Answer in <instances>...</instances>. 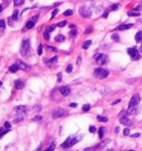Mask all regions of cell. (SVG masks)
<instances>
[{"mask_svg": "<svg viewBox=\"0 0 142 151\" xmlns=\"http://www.w3.org/2000/svg\"><path fill=\"white\" fill-rule=\"evenodd\" d=\"M82 139L81 137H76V136H70V137H68L67 138V140L63 142V143L61 144V148H64V149H67V148H70V147H72V146H74L77 143V142H79Z\"/></svg>", "mask_w": 142, "mask_h": 151, "instance_id": "1", "label": "cell"}, {"mask_svg": "<svg viewBox=\"0 0 142 151\" xmlns=\"http://www.w3.org/2000/svg\"><path fill=\"white\" fill-rule=\"evenodd\" d=\"M20 52H21L22 56H29L30 54V41H29V39H24L22 41Z\"/></svg>", "mask_w": 142, "mask_h": 151, "instance_id": "2", "label": "cell"}, {"mask_svg": "<svg viewBox=\"0 0 142 151\" xmlns=\"http://www.w3.org/2000/svg\"><path fill=\"white\" fill-rule=\"evenodd\" d=\"M93 74L97 78H99V79H103V78H107L108 77V74H109V71H108L107 69H103V68H97V69L94 70Z\"/></svg>", "mask_w": 142, "mask_h": 151, "instance_id": "3", "label": "cell"}, {"mask_svg": "<svg viewBox=\"0 0 142 151\" xmlns=\"http://www.w3.org/2000/svg\"><path fill=\"white\" fill-rule=\"evenodd\" d=\"M128 53L131 56L132 60H138L140 58V53H139V50L137 49V47H133V48H129L128 49Z\"/></svg>", "mask_w": 142, "mask_h": 151, "instance_id": "4", "label": "cell"}, {"mask_svg": "<svg viewBox=\"0 0 142 151\" xmlns=\"http://www.w3.org/2000/svg\"><path fill=\"white\" fill-rule=\"evenodd\" d=\"M68 116V112L63 109H57V110L53 111L52 113V118L53 119H58V118H61V117H66Z\"/></svg>", "mask_w": 142, "mask_h": 151, "instance_id": "5", "label": "cell"}, {"mask_svg": "<svg viewBox=\"0 0 142 151\" xmlns=\"http://www.w3.org/2000/svg\"><path fill=\"white\" fill-rule=\"evenodd\" d=\"M79 14H80V16L83 17V18H89L91 16V11H90L89 8L81 7V8H79Z\"/></svg>", "mask_w": 142, "mask_h": 151, "instance_id": "6", "label": "cell"}, {"mask_svg": "<svg viewBox=\"0 0 142 151\" xmlns=\"http://www.w3.org/2000/svg\"><path fill=\"white\" fill-rule=\"evenodd\" d=\"M140 102V95L135 93L132 96V98L130 99V102H129V107H135L138 103Z\"/></svg>", "mask_w": 142, "mask_h": 151, "instance_id": "7", "label": "cell"}, {"mask_svg": "<svg viewBox=\"0 0 142 151\" xmlns=\"http://www.w3.org/2000/svg\"><path fill=\"white\" fill-rule=\"evenodd\" d=\"M94 58L99 65H104L106 62H108V56H106V54H97Z\"/></svg>", "mask_w": 142, "mask_h": 151, "instance_id": "8", "label": "cell"}, {"mask_svg": "<svg viewBox=\"0 0 142 151\" xmlns=\"http://www.w3.org/2000/svg\"><path fill=\"white\" fill-rule=\"evenodd\" d=\"M38 18H39V17H38V16H36V17H33L32 19L29 20V21L27 22V24H26V28H27V29H31V28L35 27V24H36V20H38Z\"/></svg>", "mask_w": 142, "mask_h": 151, "instance_id": "9", "label": "cell"}, {"mask_svg": "<svg viewBox=\"0 0 142 151\" xmlns=\"http://www.w3.org/2000/svg\"><path fill=\"white\" fill-rule=\"evenodd\" d=\"M59 91H60V93H61L62 96H64V97H66V96H68L70 92H71V91H70V88H69L68 86H62L60 89H59Z\"/></svg>", "mask_w": 142, "mask_h": 151, "instance_id": "10", "label": "cell"}, {"mask_svg": "<svg viewBox=\"0 0 142 151\" xmlns=\"http://www.w3.org/2000/svg\"><path fill=\"white\" fill-rule=\"evenodd\" d=\"M120 122L122 123V124H124V125H132L133 124L132 120L127 118V117H121V118H120Z\"/></svg>", "mask_w": 142, "mask_h": 151, "instance_id": "11", "label": "cell"}, {"mask_svg": "<svg viewBox=\"0 0 142 151\" xmlns=\"http://www.w3.org/2000/svg\"><path fill=\"white\" fill-rule=\"evenodd\" d=\"M15 110L17 113H26L27 112V107L24 106H19V107H16Z\"/></svg>", "mask_w": 142, "mask_h": 151, "instance_id": "12", "label": "cell"}, {"mask_svg": "<svg viewBox=\"0 0 142 151\" xmlns=\"http://www.w3.org/2000/svg\"><path fill=\"white\" fill-rule=\"evenodd\" d=\"M17 65H18L19 69H23V70H29L30 69V67H28L26 64H23L21 61H17Z\"/></svg>", "mask_w": 142, "mask_h": 151, "instance_id": "13", "label": "cell"}, {"mask_svg": "<svg viewBox=\"0 0 142 151\" xmlns=\"http://www.w3.org/2000/svg\"><path fill=\"white\" fill-rule=\"evenodd\" d=\"M15 87H16V89H22V88L24 87V82L21 81V80H17L15 82Z\"/></svg>", "mask_w": 142, "mask_h": 151, "instance_id": "14", "label": "cell"}, {"mask_svg": "<svg viewBox=\"0 0 142 151\" xmlns=\"http://www.w3.org/2000/svg\"><path fill=\"white\" fill-rule=\"evenodd\" d=\"M133 24L132 23H129V24H121V26L118 27V30H126V29H130L132 28Z\"/></svg>", "mask_w": 142, "mask_h": 151, "instance_id": "15", "label": "cell"}, {"mask_svg": "<svg viewBox=\"0 0 142 151\" xmlns=\"http://www.w3.org/2000/svg\"><path fill=\"white\" fill-rule=\"evenodd\" d=\"M134 39H135L137 42H141V41H142V31H138L137 32Z\"/></svg>", "mask_w": 142, "mask_h": 151, "instance_id": "16", "label": "cell"}, {"mask_svg": "<svg viewBox=\"0 0 142 151\" xmlns=\"http://www.w3.org/2000/svg\"><path fill=\"white\" fill-rule=\"evenodd\" d=\"M92 43V41L91 40H87V41H85V42H83V45H82V49H88L90 47V45Z\"/></svg>", "mask_w": 142, "mask_h": 151, "instance_id": "17", "label": "cell"}, {"mask_svg": "<svg viewBox=\"0 0 142 151\" xmlns=\"http://www.w3.org/2000/svg\"><path fill=\"white\" fill-rule=\"evenodd\" d=\"M18 69H19V67H18V65H17V64L9 67V71H10V72H16Z\"/></svg>", "mask_w": 142, "mask_h": 151, "instance_id": "18", "label": "cell"}, {"mask_svg": "<svg viewBox=\"0 0 142 151\" xmlns=\"http://www.w3.org/2000/svg\"><path fill=\"white\" fill-rule=\"evenodd\" d=\"M9 132V129H5V127L3 128H0V137H3L6 135V133Z\"/></svg>", "mask_w": 142, "mask_h": 151, "instance_id": "19", "label": "cell"}, {"mask_svg": "<svg viewBox=\"0 0 142 151\" xmlns=\"http://www.w3.org/2000/svg\"><path fill=\"white\" fill-rule=\"evenodd\" d=\"M56 41L57 42H62V41H64V36H62V35H58L56 38Z\"/></svg>", "mask_w": 142, "mask_h": 151, "instance_id": "20", "label": "cell"}, {"mask_svg": "<svg viewBox=\"0 0 142 151\" xmlns=\"http://www.w3.org/2000/svg\"><path fill=\"white\" fill-rule=\"evenodd\" d=\"M97 119H98V121H101V122H107V121H108L107 117H102V116H98Z\"/></svg>", "mask_w": 142, "mask_h": 151, "instance_id": "21", "label": "cell"}, {"mask_svg": "<svg viewBox=\"0 0 142 151\" xmlns=\"http://www.w3.org/2000/svg\"><path fill=\"white\" fill-rule=\"evenodd\" d=\"M103 136H104V128H103V127H101V128H99V137L102 139Z\"/></svg>", "mask_w": 142, "mask_h": 151, "instance_id": "22", "label": "cell"}, {"mask_svg": "<svg viewBox=\"0 0 142 151\" xmlns=\"http://www.w3.org/2000/svg\"><path fill=\"white\" fill-rule=\"evenodd\" d=\"M128 15L132 17V16H134V17H139L140 16V12H135V11H129L128 12Z\"/></svg>", "mask_w": 142, "mask_h": 151, "instance_id": "23", "label": "cell"}, {"mask_svg": "<svg viewBox=\"0 0 142 151\" xmlns=\"http://www.w3.org/2000/svg\"><path fill=\"white\" fill-rule=\"evenodd\" d=\"M90 108H91V106H90L89 103H87V104H85V106L82 107V110L85 111V112H87V111H89V110H90Z\"/></svg>", "mask_w": 142, "mask_h": 151, "instance_id": "24", "label": "cell"}, {"mask_svg": "<svg viewBox=\"0 0 142 151\" xmlns=\"http://www.w3.org/2000/svg\"><path fill=\"white\" fill-rule=\"evenodd\" d=\"M14 2H15L16 6H21L22 3L24 2V0H14Z\"/></svg>", "mask_w": 142, "mask_h": 151, "instance_id": "25", "label": "cell"}, {"mask_svg": "<svg viewBox=\"0 0 142 151\" xmlns=\"http://www.w3.org/2000/svg\"><path fill=\"white\" fill-rule=\"evenodd\" d=\"M43 37L46 40H50V32L49 31H44L43 32Z\"/></svg>", "mask_w": 142, "mask_h": 151, "instance_id": "26", "label": "cell"}, {"mask_svg": "<svg viewBox=\"0 0 142 151\" xmlns=\"http://www.w3.org/2000/svg\"><path fill=\"white\" fill-rule=\"evenodd\" d=\"M18 16H19V11L18 10H15L14 14H12V18L16 20V19H18Z\"/></svg>", "mask_w": 142, "mask_h": 151, "instance_id": "27", "label": "cell"}, {"mask_svg": "<svg viewBox=\"0 0 142 151\" xmlns=\"http://www.w3.org/2000/svg\"><path fill=\"white\" fill-rule=\"evenodd\" d=\"M56 24H52V26H50V27H48L47 28V31H49V32H52L53 30H55V29H56Z\"/></svg>", "mask_w": 142, "mask_h": 151, "instance_id": "28", "label": "cell"}, {"mask_svg": "<svg viewBox=\"0 0 142 151\" xmlns=\"http://www.w3.org/2000/svg\"><path fill=\"white\" fill-rule=\"evenodd\" d=\"M37 52H38L39 56H41V54H42V45H39L38 46V50H37Z\"/></svg>", "mask_w": 142, "mask_h": 151, "instance_id": "29", "label": "cell"}, {"mask_svg": "<svg viewBox=\"0 0 142 151\" xmlns=\"http://www.w3.org/2000/svg\"><path fill=\"white\" fill-rule=\"evenodd\" d=\"M72 14H73V11H72V10H70V9H68V10H66V11H64V14H63V15L68 17V16H71Z\"/></svg>", "mask_w": 142, "mask_h": 151, "instance_id": "30", "label": "cell"}, {"mask_svg": "<svg viewBox=\"0 0 142 151\" xmlns=\"http://www.w3.org/2000/svg\"><path fill=\"white\" fill-rule=\"evenodd\" d=\"M123 135H124V136H129V135H130V129H129V128H126V129H124V130H123Z\"/></svg>", "mask_w": 142, "mask_h": 151, "instance_id": "31", "label": "cell"}, {"mask_svg": "<svg viewBox=\"0 0 142 151\" xmlns=\"http://www.w3.org/2000/svg\"><path fill=\"white\" fill-rule=\"evenodd\" d=\"M55 147H56V144H55V143H51V144H50V146L48 147V148H47V150H48V151L55 150Z\"/></svg>", "mask_w": 142, "mask_h": 151, "instance_id": "32", "label": "cell"}, {"mask_svg": "<svg viewBox=\"0 0 142 151\" xmlns=\"http://www.w3.org/2000/svg\"><path fill=\"white\" fill-rule=\"evenodd\" d=\"M42 120V117L41 116H36V117H33V121H41Z\"/></svg>", "mask_w": 142, "mask_h": 151, "instance_id": "33", "label": "cell"}, {"mask_svg": "<svg viewBox=\"0 0 142 151\" xmlns=\"http://www.w3.org/2000/svg\"><path fill=\"white\" fill-rule=\"evenodd\" d=\"M57 14H58V9H55V10L52 11V14H51V19L55 18V17L57 16Z\"/></svg>", "mask_w": 142, "mask_h": 151, "instance_id": "34", "label": "cell"}, {"mask_svg": "<svg viewBox=\"0 0 142 151\" xmlns=\"http://www.w3.org/2000/svg\"><path fill=\"white\" fill-rule=\"evenodd\" d=\"M66 24H67V21H66V20H63V21H61V22L58 23V26H59V27H64Z\"/></svg>", "mask_w": 142, "mask_h": 151, "instance_id": "35", "label": "cell"}, {"mask_svg": "<svg viewBox=\"0 0 142 151\" xmlns=\"http://www.w3.org/2000/svg\"><path fill=\"white\" fill-rule=\"evenodd\" d=\"M6 129H10V127H11V124H10V122H8V121H6L5 122V125H3Z\"/></svg>", "mask_w": 142, "mask_h": 151, "instance_id": "36", "label": "cell"}, {"mask_svg": "<svg viewBox=\"0 0 142 151\" xmlns=\"http://www.w3.org/2000/svg\"><path fill=\"white\" fill-rule=\"evenodd\" d=\"M5 26H6L5 20H0V28H5Z\"/></svg>", "mask_w": 142, "mask_h": 151, "instance_id": "37", "label": "cell"}, {"mask_svg": "<svg viewBox=\"0 0 142 151\" xmlns=\"http://www.w3.org/2000/svg\"><path fill=\"white\" fill-rule=\"evenodd\" d=\"M72 66H71V65H69L68 67H67V69H66V71H67V72H71V71H72Z\"/></svg>", "mask_w": 142, "mask_h": 151, "instance_id": "38", "label": "cell"}, {"mask_svg": "<svg viewBox=\"0 0 142 151\" xmlns=\"http://www.w3.org/2000/svg\"><path fill=\"white\" fill-rule=\"evenodd\" d=\"M89 130H90V132H92V133H94L95 131H97V129H95V127H93V125H91V127L89 128Z\"/></svg>", "mask_w": 142, "mask_h": 151, "instance_id": "39", "label": "cell"}, {"mask_svg": "<svg viewBox=\"0 0 142 151\" xmlns=\"http://www.w3.org/2000/svg\"><path fill=\"white\" fill-rule=\"evenodd\" d=\"M112 39H113L114 41H119V36L118 35H112Z\"/></svg>", "mask_w": 142, "mask_h": 151, "instance_id": "40", "label": "cell"}, {"mask_svg": "<svg viewBox=\"0 0 142 151\" xmlns=\"http://www.w3.org/2000/svg\"><path fill=\"white\" fill-rule=\"evenodd\" d=\"M90 32H92V27L87 28V29H86V31H85V33H90Z\"/></svg>", "mask_w": 142, "mask_h": 151, "instance_id": "41", "label": "cell"}, {"mask_svg": "<svg viewBox=\"0 0 142 151\" xmlns=\"http://www.w3.org/2000/svg\"><path fill=\"white\" fill-rule=\"evenodd\" d=\"M48 50H50V51H57V49L55 48V47H50V46H48Z\"/></svg>", "mask_w": 142, "mask_h": 151, "instance_id": "42", "label": "cell"}, {"mask_svg": "<svg viewBox=\"0 0 142 151\" xmlns=\"http://www.w3.org/2000/svg\"><path fill=\"white\" fill-rule=\"evenodd\" d=\"M132 138H138V137H140V133L139 132H137V133H133V135H131Z\"/></svg>", "mask_w": 142, "mask_h": 151, "instance_id": "43", "label": "cell"}, {"mask_svg": "<svg viewBox=\"0 0 142 151\" xmlns=\"http://www.w3.org/2000/svg\"><path fill=\"white\" fill-rule=\"evenodd\" d=\"M118 7H119L118 5H113V6L111 7V9H112V10H117V9H118Z\"/></svg>", "mask_w": 142, "mask_h": 151, "instance_id": "44", "label": "cell"}, {"mask_svg": "<svg viewBox=\"0 0 142 151\" xmlns=\"http://www.w3.org/2000/svg\"><path fill=\"white\" fill-rule=\"evenodd\" d=\"M61 79H62V76H61V73H58V81H61Z\"/></svg>", "mask_w": 142, "mask_h": 151, "instance_id": "45", "label": "cell"}, {"mask_svg": "<svg viewBox=\"0 0 142 151\" xmlns=\"http://www.w3.org/2000/svg\"><path fill=\"white\" fill-rule=\"evenodd\" d=\"M120 101H121V100H120V99H118V100H115V101H114V102H112V106H114V104H118V103H119Z\"/></svg>", "mask_w": 142, "mask_h": 151, "instance_id": "46", "label": "cell"}, {"mask_svg": "<svg viewBox=\"0 0 142 151\" xmlns=\"http://www.w3.org/2000/svg\"><path fill=\"white\" fill-rule=\"evenodd\" d=\"M77 33V31L76 30H72V31H70V36H74Z\"/></svg>", "mask_w": 142, "mask_h": 151, "instance_id": "47", "label": "cell"}, {"mask_svg": "<svg viewBox=\"0 0 142 151\" xmlns=\"http://www.w3.org/2000/svg\"><path fill=\"white\" fill-rule=\"evenodd\" d=\"M57 61V57H55V58H52L51 60H50V62H56Z\"/></svg>", "mask_w": 142, "mask_h": 151, "instance_id": "48", "label": "cell"}, {"mask_svg": "<svg viewBox=\"0 0 142 151\" xmlns=\"http://www.w3.org/2000/svg\"><path fill=\"white\" fill-rule=\"evenodd\" d=\"M70 107H72V108H76V107H77V103H70Z\"/></svg>", "mask_w": 142, "mask_h": 151, "instance_id": "49", "label": "cell"}, {"mask_svg": "<svg viewBox=\"0 0 142 151\" xmlns=\"http://www.w3.org/2000/svg\"><path fill=\"white\" fill-rule=\"evenodd\" d=\"M108 16H109V14H108V12H104V14H103V18H107Z\"/></svg>", "mask_w": 142, "mask_h": 151, "instance_id": "50", "label": "cell"}, {"mask_svg": "<svg viewBox=\"0 0 142 151\" xmlns=\"http://www.w3.org/2000/svg\"><path fill=\"white\" fill-rule=\"evenodd\" d=\"M77 62H78V64H80V62H81V57H79V58H78V60H77Z\"/></svg>", "mask_w": 142, "mask_h": 151, "instance_id": "51", "label": "cell"}, {"mask_svg": "<svg viewBox=\"0 0 142 151\" xmlns=\"http://www.w3.org/2000/svg\"><path fill=\"white\" fill-rule=\"evenodd\" d=\"M114 131H115L117 133H118V132H119V127H115V129H114Z\"/></svg>", "mask_w": 142, "mask_h": 151, "instance_id": "52", "label": "cell"}, {"mask_svg": "<svg viewBox=\"0 0 142 151\" xmlns=\"http://www.w3.org/2000/svg\"><path fill=\"white\" fill-rule=\"evenodd\" d=\"M2 9H3V7H2V6H0V12L2 11Z\"/></svg>", "mask_w": 142, "mask_h": 151, "instance_id": "53", "label": "cell"}, {"mask_svg": "<svg viewBox=\"0 0 142 151\" xmlns=\"http://www.w3.org/2000/svg\"><path fill=\"white\" fill-rule=\"evenodd\" d=\"M1 85H2V82H1V81H0V86H1Z\"/></svg>", "mask_w": 142, "mask_h": 151, "instance_id": "54", "label": "cell"}]
</instances>
